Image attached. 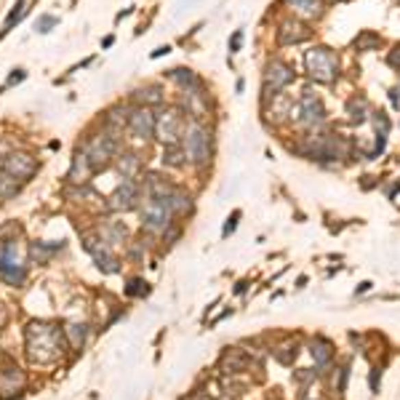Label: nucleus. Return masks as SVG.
Listing matches in <instances>:
<instances>
[{
  "label": "nucleus",
  "mask_w": 400,
  "mask_h": 400,
  "mask_svg": "<svg viewBox=\"0 0 400 400\" xmlns=\"http://www.w3.org/2000/svg\"><path fill=\"white\" fill-rule=\"evenodd\" d=\"M240 46H243V29H235L232 38H229V53H238Z\"/></svg>",
  "instance_id": "nucleus-36"
},
{
  "label": "nucleus",
  "mask_w": 400,
  "mask_h": 400,
  "mask_svg": "<svg viewBox=\"0 0 400 400\" xmlns=\"http://www.w3.org/2000/svg\"><path fill=\"white\" fill-rule=\"evenodd\" d=\"M112 40H115V38L110 35V38H104V40H101V46H104V49H110V46H112Z\"/></svg>",
  "instance_id": "nucleus-44"
},
{
  "label": "nucleus",
  "mask_w": 400,
  "mask_h": 400,
  "mask_svg": "<svg viewBox=\"0 0 400 400\" xmlns=\"http://www.w3.org/2000/svg\"><path fill=\"white\" fill-rule=\"evenodd\" d=\"M25 345L27 358L38 366H49L56 363L64 350H70L67 339H64V328L56 323H46V321H29L25 328Z\"/></svg>",
  "instance_id": "nucleus-1"
},
{
  "label": "nucleus",
  "mask_w": 400,
  "mask_h": 400,
  "mask_svg": "<svg viewBox=\"0 0 400 400\" xmlns=\"http://www.w3.org/2000/svg\"><path fill=\"white\" fill-rule=\"evenodd\" d=\"M94 262H97V267H99L104 275H118V273H121V262H118V256L110 253V249L99 251V253L94 256Z\"/></svg>",
  "instance_id": "nucleus-28"
},
{
  "label": "nucleus",
  "mask_w": 400,
  "mask_h": 400,
  "mask_svg": "<svg viewBox=\"0 0 400 400\" xmlns=\"http://www.w3.org/2000/svg\"><path fill=\"white\" fill-rule=\"evenodd\" d=\"M187 115L179 110V107H160V112L155 115V136L163 142V145H179L182 136H184V128H187Z\"/></svg>",
  "instance_id": "nucleus-7"
},
{
  "label": "nucleus",
  "mask_w": 400,
  "mask_h": 400,
  "mask_svg": "<svg viewBox=\"0 0 400 400\" xmlns=\"http://www.w3.org/2000/svg\"><path fill=\"white\" fill-rule=\"evenodd\" d=\"M131 99L136 101V107H163L166 104V88L160 83H147V86H139Z\"/></svg>",
  "instance_id": "nucleus-13"
},
{
  "label": "nucleus",
  "mask_w": 400,
  "mask_h": 400,
  "mask_svg": "<svg viewBox=\"0 0 400 400\" xmlns=\"http://www.w3.org/2000/svg\"><path fill=\"white\" fill-rule=\"evenodd\" d=\"M275 38H277V46H280V49H286V46H299V43H307V40L312 38V29H310L307 22H301L299 16H294V19H286V22L277 25Z\"/></svg>",
  "instance_id": "nucleus-11"
},
{
  "label": "nucleus",
  "mask_w": 400,
  "mask_h": 400,
  "mask_svg": "<svg viewBox=\"0 0 400 400\" xmlns=\"http://www.w3.org/2000/svg\"><path fill=\"white\" fill-rule=\"evenodd\" d=\"M99 235L107 246H112V243H123L128 229H125L123 222H104V227L99 229Z\"/></svg>",
  "instance_id": "nucleus-26"
},
{
  "label": "nucleus",
  "mask_w": 400,
  "mask_h": 400,
  "mask_svg": "<svg viewBox=\"0 0 400 400\" xmlns=\"http://www.w3.org/2000/svg\"><path fill=\"white\" fill-rule=\"evenodd\" d=\"M0 277H3V283H8V286H22L27 277V267L25 264H14V267H3L0 270Z\"/></svg>",
  "instance_id": "nucleus-30"
},
{
  "label": "nucleus",
  "mask_w": 400,
  "mask_h": 400,
  "mask_svg": "<svg viewBox=\"0 0 400 400\" xmlns=\"http://www.w3.org/2000/svg\"><path fill=\"white\" fill-rule=\"evenodd\" d=\"M25 77H27L25 70H14V73L8 75V80H5V88H8V86H16V83H22Z\"/></svg>",
  "instance_id": "nucleus-41"
},
{
  "label": "nucleus",
  "mask_w": 400,
  "mask_h": 400,
  "mask_svg": "<svg viewBox=\"0 0 400 400\" xmlns=\"http://www.w3.org/2000/svg\"><path fill=\"white\" fill-rule=\"evenodd\" d=\"M125 294H128V297H145V294H147V283L139 280V277H134V280H128Z\"/></svg>",
  "instance_id": "nucleus-34"
},
{
  "label": "nucleus",
  "mask_w": 400,
  "mask_h": 400,
  "mask_svg": "<svg viewBox=\"0 0 400 400\" xmlns=\"http://www.w3.org/2000/svg\"><path fill=\"white\" fill-rule=\"evenodd\" d=\"M238 219H240V211H232V216L227 219V225H225V229H222V235H232L235 232V227H238Z\"/></svg>",
  "instance_id": "nucleus-38"
},
{
  "label": "nucleus",
  "mask_w": 400,
  "mask_h": 400,
  "mask_svg": "<svg viewBox=\"0 0 400 400\" xmlns=\"http://www.w3.org/2000/svg\"><path fill=\"white\" fill-rule=\"evenodd\" d=\"M139 211H142V227L147 232H166L176 219L166 198H145Z\"/></svg>",
  "instance_id": "nucleus-8"
},
{
  "label": "nucleus",
  "mask_w": 400,
  "mask_h": 400,
  "mask_svg": "<svg viewBox=\"0 0 400 400\" xmlns=\"http://www.w3.org/2000/svg\"><path fill=\"white\" fill-rule=\"evenodd\" d=\"M310 355H312L315 366L325 368V366L334 360V345H331L328 339H323V336H315V339L310 342Z\"/></svg>",
  "instance_id": "nucleus-22"
},
{
  "label": "nucleus",
  "mask_w": 400,
  "mask_h": 400,
  "mask_svg": "<svg viewBox=\"0 0 400 400\" xmlns=\"http://www.w3.org/2000/svg\"><path fill=\"white\" fill-rule=\"evenodd\" d=\"M371 118H374V125H376V136H387L390 134V128H392V123H390V118H387V112H371Z\"/></svg>",
  "instance_id": "nucleus-33"
},
{
  "label": "nucleus",
  "mask_w": 400,
  "mask_h": 400,
  "mask_svg": "<svg viewBox=\"0 0 400 400\" xmlns=\"http://www.w3.org/2000/svg\"><path fill=\"white\" fill-rule=\"evenodd\" d=\"M19 192H22V182L14 179L11 174H5V171H0V200L16 198Z\"/></svg>",
  "instance_id": "nucleus-29"
},
{
  "label": "nucleus",
  "mask_w": 400,
  "mask_h": 400,
  "mask_svg": "<svg viewBox=\"0 0 400 400\" xmlns=\"http://www.w3.org/2000/svg\"><path fill=\"white\" fill-rule=\"evenodd\" d=\"M19 232H22V227L16 225V222H11V225H5L0 229V240H5V235H14V238H19Z\"/></svg>",
  "instance_id": "nucleus-40"
},
{
  "label": "nucleus",
  "mask_w": 400,
  "mask_h": 400,
  "mask_svg": "<svg viewBox=\"0 0 400 400\" xmlns=\"http://www.w3.org/2000/svg\"><path fill=\"white\" fill-rule=\"evenodd\" d=\"M83 152L88 155L94 171H107L112 166V160L121 155V134L101 128L99 134H94L83 142Z\"/></svg>",
  "instance_id": "nucleus-3"
},
{
  "label": "nucleus",
  "mask_w": 400,
  "mask_h": 400,
  "mask_svg": "<svg viewBox=\"0 0 400 400\" xmlns=\"http://www.w3.org/2000/svg\"><path fill=\"white\" fill-rule=\"evenodd\" d=\"M304 67H307L310 80L331 86L339 77V56H336V51L328 49V46H312L304 53Z\"/></svg>",
  "instance_id": "nucleus-4"
},
{
  "label": "nucleus",
  "mask_w": 400,
  "mask_h": 400,
  "mask_svg": "<svg viewBox=\"0 0 400 400\" xmlns=\"http://www.w3.org/2000/svg\"><path fill=\"white\" fill-rule=\"evenodd\" d=\"M0 382H3V384L8 382V392H11V387H16V384L22 387V384H25V371H22L19 366H11V368H3V371H0Z\"/></svg>",
  "instance_id": "nucleus-32"
},
{
  "label": "nucleus",
  "mask_w": 400,
  "mask_h": 400,
  "mask_svg": "<svg viewBox=\"0 0 400 400\" xmlns=\"http://www.w3.org/2000/svg\"><path fill=\"white\" fill-rule=\"evenodd\" d=\"M142 200H145V192H142L139 179H123L115 187V192L107 198V208L110 211H134L142 205Z\"/></svg>",
  "instance_id": "nucleus-9"
},
{
  "label": "nucleus",
  "mask_w": 400,
  "mask_h": 400,
  "mask_svg": "<svg viewBox=\"0 0 400 400\" xmlns=\"http://www.w3.org/2000/svg\"><path fill=\"white\" fill-rule=\"evenodd\" d=\"M387 64H390V67H395V70H400V43H395L392 51L387 53Z\"/></svg>",
  "instance_id": "nucleus-37"
},
{
  "label": "nucleus",
  "mask_w": 400,
  "mask_h": 400,
  "mask_svg": "<svg viewBox=\"0 0 400 400\" xmlns=\"http://www.w3.org/2000/svg\"><path fill=\"white\" fill-rule=\"evenodd\" d=\"M128 112H131V107H125V104H112V107L104 112V128L123 134V128L128 125Z\"/></svg>",
  "instance_id": "nucleus-21"
},
{
  "label": "nucleus",
  "mask_w": 400,
  "mask_h": 400,
  "mask_svg": "<svg viewBox=\"0 0 400 400\" xmlns=\"http://www.w3.org/2000/svg\"><path fill=\"white\" fill-rule=\"evenodd\" d=\"M382 46V35L374 32V29H363L355 40H352V49L360 51V53H366V51H376Z\"/></svg>",
  "instance_id": "nucleus-27"
},
{
  "label": "nucleus",
  "mask_w": 400,
  "mask_h": 400,
  "mask_svg": "<svg viewBox=\"0 0 400 400\" xmlns=\"http://www.w3.org/2000/svg\"><path fill=\"white\" fill-rule=\"evenodd\" d=\"M294 80H297V73H294V67L288 62L270 59L264 64V75H262V107H267L277 94H283Z\"/></svg>",
  "instance_id": "nucleus-5"
},
{
  "label": "nucleus",
  "mask_w": 400,
  "mask_h": 400,
  "mask_svg": "<svg viewBox=\"0 0 400 400\" xmlns=\"http://www.w3.org/2000/svg\"><path fill=\"white\" fill-rule=\"evenodd\" d=\"M56 25H59V19H56V16H51V14H43V16L38 19V25H35V29H38L40 35H46V32H51V29H53Z\"/></svg>",
  "instance_id": "nucleus-35"
},
{
  "label": "nucleus",
  "mask_w": 400,
  "mask_h": 400,
  "mask_svg": "<svg viewBox=\"0 0 400 400\" xmlns=\"http://www.w3.org/2000/svg\"><path fill=\"white\" fill-rule=\"evenodd\" d=\"M347 376H350L347 366H342V368H339V376H336V390H339V392H345V390H347Z\"/></svg>",
  "instance_id": "nucleus-39"
},
{
  "label": "nucleus",
  "mask_w": 400,
  "mask_h": 400,
  "mask_svg": "<svg viewBox=\"0 0 400 400\" xmlns=\"http://www.w3.org/2000/svg\"><path fill=\"white\" fill-rule=\"evenodd\" d=\"M115 168H118L121 179H136L142 174V158L136 152H121L115 158Z\"/></svg>",
  "instance_id": "nucleus-17"
},
{
  "label": "nucleus",
  "mask_w": 400,
  "mask_h": 400,
  "mask_svg": "<svg viewBox=\"0 0 400 400\" xmlns=\"http://www.w3.org/2000/svg\"><path fill=\"white\" fill-rule=\"evenodd\" d=\"M325 3H336V0H325Z\"/></svg>",
  "instance_id": "nucleus-45"
},
{
  "label": "nucleus",
  "mask_w": 400,
  "mask_h": 400,
  "mask_svg": "<svg viewBox=\"0 0 400 400\" xmlns=\"http://www.w3.org/2000/svg\"><path fill=\"white\" fill-rule=\"evenodd\" d=\"M390 99H392L395 107H400V88H392V91H390Z\"/></svg>",
  "instance_id": "nucleus-43"
},
{
  "label": "nucleus",
  "mask_w": 400,
  "mask_h": 400,
  "mask_svg": "<svg viewBox=\"0 0 400 400\" xmlns=\"http://www.w3.org/2000/svg\"><path fill=\"white\" fill-rule=\"evenodd\" d=\"M182 147L187 152L190 166L195 168H208L211 166V155H214V131L203 121H190L182 136Z\"/></svg>",
  "instance_id": "nucleus-2"
},
{
  "label": "nucleus",
  "mask_w": 400,
  "mask_h": 400,
  "mask_svg": "<svg viewBox=\"0 0 400 400\" xmlns=\"http://www.w3.org/2000/svg\"><path fill=\"white\" fill-rule=\"evenodd\" d=\"M25 14H27L25 0H16V3H14V8H11V11H8V16H5V25H3V32H0V38H3V35H8V32L14 29V25H19Z\"/></svg>",
  "instance_id": "nucleus-31"
},
{
  "label": "nucleus",
  "mask_w": 400,
  "mask_h": 400,
  "mask_svg": "<svg viewBox=\"0 0 400 400\" xmlns=\"http://www.w3.org/2000/svg\"><path fill=\"white\" fill-rule=\"evenodd\" d=\"M347 118H350L352 125H363L368 118H371V104L363 94H355L350 101H347Z\"/></svg>",
  "instance_id": "nucleus-20"
},
{
  "label": "nucleus",
  "mask_w": 400,
  "mask_h": 400,
  "mask_svg": "<svg viewBox=\"0 0 400 400\" xmlns=\"http://www.w3.org/2000/svg\"><path fill=\"white\" fill-rule=\"evenodd\" d=\"M59 249H62V243L56 246V243H49V240H40V243L35 240V243L29 246V259H32V262H38V264H49L51 256H53Z\"/></svg>",
  "instance_id": "nucleus-25"
},
{
  "label": "nucleus",
  "mask_w": 400,
  "mask_h": 400,
  "mask_svg": "<svg viewBox=\"0 0 400 400\" xmlns=\"http://www.w3.org/2000/svg\"><path fill=\"white\" fill-rule=\"evenodd\" d=\"M64 339H67L70 350L80 352V350H83V345H86V339H88V325L67 323V325H64Z\"/></svg>",
  "instance_id": "nucleus-24"
},
{
  "label": "nucleus",
  "mask_w": 400,
  "mask_h": 400,
  "mask_svg": "<svg viewBox=\"0 0 400 400\" xmlns=\"http://www.w3.org/2000/svg\"><path fill=\"white\" fill-rule=\"evenodd\" d=\"M166 200H168V208H171L174 216H187V214L195 211V198L187 190H182V187H176Z\"/></svg>",
  "instance_id": "nucleus-18"
},
{
  "label": "nucleus",
  "mask_w": 400,
  "mask_h": 400,
  "mask_svg": "<svg viewBox=\"0 0 400 400\" xmlns=\"http://www.w3.org/2000/svg\"><path fill=\"white\" fill-rule=\"evenodd\" d=\"M166 75H168L171 83L179 86V91H200V88H205L203 77L195 70H190V67H176V70H168Z\"/></svg>",
  "instance_id": "nucleus-15"
},
{
  "label": "nucleus",
  "mask_w": 400,
  "mask_h": 400,
  "mask_svg": "<svg viewBox=\"0 0 400 400\" xmlns=\"http://www.w3.org/2000/svg\"><path fill=\"white\" fill-rule=\"evenodd\" d=\"M168 51H171V49H168V46H160V49H155V51H152V59H160V56H166Z\"/></svg>",
  "instance_id": "nucleus-42"
},
{
  "label": "nucleus",
  "mask_w": 400,
  "mask_h": 400,
  "mask_svg": "<svg viewBox=\"0 0 400 400\" xmlns=\"http://www.w3.org/2000/svg\"><path fill=\"white\" fill-rule=\"evenodd\" d=\"M219 368H222L225 374H238V371H246V368H249V358H246V352L243 350L229 347V350H225L222 360H219Z\"/></svg>",
  "instance_id": "nucleus-19"
},
{
  "label": "nucleus",
  "mask_w": 400,
  "mask_h": 400,
  "mask_svg": "<svg viewBox=\"0 0 400 400\" xmlns=\"http://www.w3.org/2000/svg\"><path fill=\"white\" fill-rule=\"evenodd\" d=\"M128 134L139 142H150L155 136V112L150 107H131L128 112Z\"/></svg>",
  "instance_id": "nucleus-12"
},
{
  "label": "nucleus",
  "mask_w": 400,
  "mask_h": 400,
  "mask_svg": "<svg viewBox=\"0 0 400 400\" xmlns=\"http://www.w3.org/2000/svg\"><path fill=\"white\" fill-rule=\"evenodd\" d=\"M97 174L88 155L83 150H77L73 155V163H70V171H67V184H88V179Z\"/></svg>",
  "instance_id": "nucleus-14"
},
{
  "label": "nucleus",
  "mask_w": 400,
  "mask_h": 400,
  "mask_svg": "<svg viewBox=\"0 0 400 400\" xmlns=\"http://www.w3.org/2000/svg\"><path fill=\"white\" fill-rule=\"evenodd\" d=\"M3 171L25 184V182H29L32 176L40 171V163L29 152H8L5 160H3Z\"/></svg>",
  "instance_id": "nucleus-10"
},
{
  "label": "nucleus",
  "mask_w": 400,
  "mask_h": 400,
  "mask_svg": "<svg viewBox=\"0 0 400 400\" xmlns=\"http://www.w3.org/2000/svg\"><path fill=\"white\" fill-rule=\"evenodd\" d=\"M160 160H163V166H171V168H184V166L190 163V160H187V152L182 147V142H179V145H163Z\"/></svg>",
  "instance_id": "nucleus-23"
},
{
  "label": "nucleus",
  "mask_w": 400,
  "mask_h": 400,
  "mask_svg": "<svg viewBox=\"0 0 400 400\" xmlns=\"http://www.w3.org/2000/svg\"><path fill=\"white\" fill-rule=\"evenodd\" d=\"M219 400H229V398H219Z\"/></svg>",
  "instance_id": "nucleus-46"
},
{
  "label": "nucleus",
  "mask_w": 400,
  "mask_h": 400,
  "mask_svg": "<svg viewBox=\"0 0 400 400\" xmlns=\"http://www.w3.org/2000/svg\"><path fill=\"white\" fill-rule=\"evenodd\" d=\"M291 11H294V16H299V19H321L323 16V0H283Z\"/></svg>",
  "instance_id": "nucleus-16"
},
{
  "label": "nucleus",
  "mask_w": 400,
  "mask_h": 400,
  "mask_svg": "<svg viewBox=\"0 0 400 400\" xmlns=\"http://www.w3.org/2000/svg\"><path fill=\"white\" fill-rule=\"evenodd\" d=\"M325 121H328V110H325L323 99L318 94H312V91H301V97L291 107V123L315 131Z\"/></svg>",
  "instance_id": "nucleus-6"
}]
</instances>
